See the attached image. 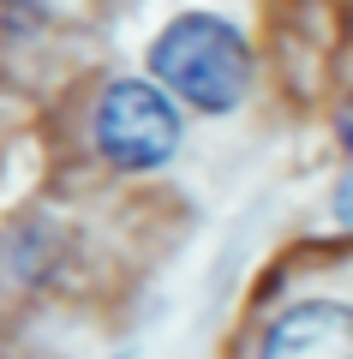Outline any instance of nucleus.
I'll use <instances>...</instances> for the list:
<instances>
[{"mask_svg":"<svg viewBox=\"0 0 353 359\" xmlns=\"http://www.w3.org/2000/svg\"><path fill=\"white\" fill-rule=\"evenodd\" d=\"M335 222H341V228L353 233V168H347V180L335 186Z\"/></svg>","mask_w":353,"mask_h":359,"instance_id":"4","label":"nucleus"},{"mask_svg":"<svg viewBox=\"0 0 353 359\" xmlns=\"http://www.w3.org/2000/svg\"><path fill=\"white\" fill-rule=\"evenodd\" d=\"M264 359H353V306L300 299L264 335Z\"/></svg>","mask_w":353,"mask_h":359,"instance_id":"3","label":"nucleus"},{"mask_svg":"<svg viewBox=\"0 0 353 359\" xmlns=\"http://www.w3.org/2000/svg\"><path fill=\"white\" fill-rule=\"evenodd\" d=\"M90 132H96V150L108 156L114 168H126V174L162 168L168 156L180 150V138H186L174 96H168L162 84H144V78H120V84L102 90Z\"/></svg>","mask_w":353,"mask_h":359,"instance_id":"2","label":"nucleus"},{"mask_svg":"<svg viewBox=\"0 0 353 359\" xmlns=\"http://www.w3.org/2000/svg\"><path fill=\"white\" fill-rule=\"evenodd\" d=\"M150 72L198 114H227L252 90V42L215 13H180L150 42Z\"/></svg>","mask_w":353,"mask_h":359,"instance_id":"1","label":"nucleus"},{"mask_svg":"<svg viewBox=\"0 0 353 359\" xmlns=\"http://www.w3.org/2000/svg\"><path fill=\"white\" fill-rule=\"evenodd\" d=\"M341 144L353 150V102H347V114H341Z\"/></svg>","mask_w":353,"mask_h":359,"instance_id":"5","label":"nucleus"}]
</instances>
